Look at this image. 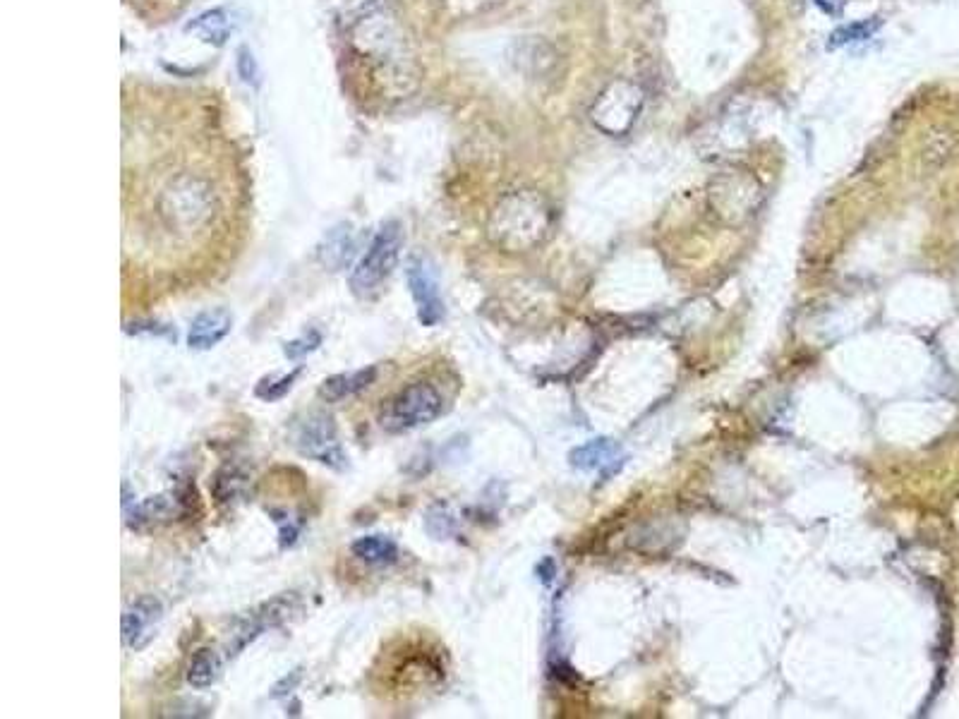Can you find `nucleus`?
Listing matches in <instances>:
<instances>
[{
    "label": "nucleus",
    "mask_w": 959,
    "mask_h": 719,
    "mask_svg": "<svg viewBox=\"0 0 959 719\" xmlns=\"http://www.w3.org/2000/svg\"><path fill=\"white\" fill-rule=\"evenodd\" d=\"M552 226V209L538 192L518 190L499 199L492 209L487 233L506 252H528L545 240Z\"/></svg>",
    "instance_id": "nucleus-1"
},
{
    "label": "nucleus",
    "mask_w": 959,
    "mask_h": 719,
    "mask_svg": "<svg viewBox=\"0 0 959 719\" xmlns=\"http://www.w3.org/2000/svg\"><path fill=\"white\" fill-rule=\"evenodd\" d=\"M214 214V190L209 180L183 173L173 178L159 197V216L171 231L192 233Z\"/></svg>",
    "instance_id": "nucleus-2"
},
{
    "label": "nucleus",
    "mask_w": 959,
    "mask_h": 719,
    "mask_svg": "<svg viewBox=\"0 0 959 719\" xmlns=\"http://www.w3.org/2000/svg\"><path fill=\"white\" fill-rule=\"evenodd\" d=\"M444 394L432 382H413L403 386L379 410L377 422L386 434H406L432 425L444 413Z\"/></svg>",
    "instance_id": "nucleus-3"
},
{
    "label": "nucleus",
    "mask_w": 959,
    "mask_h": 719,
    "mask_svg": "<svg viewBox=\"0 0 959 719\" xmlns=\"http://www.w3.org/2000/svg\"><path fill=\"white\" fill-rule=\"evenodd\" d=\"M401 250H403L401 223L398 221L384 223V226L377 231L375 238H372V243L365 250V255L360 257V262L355 264L351 271L348 286H351L355 298L367 300L382 290L384 281L394 274L398 259H401Z\"/></svg>",
    "instance_id": "nucleus-4"
},
{
    "label": "nucleus",
    "mask_w": 959,
    "mask_h": 719,
    "mask_svg": "<svg viewBox=\"0 0 959 719\" xmlns=\"http://www.w3.org/2000/svg\"><path fill=\"white\" fill-rule=\"evenodd\" d=\"M291 441L305 458L329 465L334 470H341L346 465V453H343L339 441V427H336L334 418L322 413V410H315V413H307L300 420H295Z\"/></svg>",
    "instance_id": "nucleus-5"
},
{
    "label": "nucleus",
    "mask_w": 959,
    "mask_h": 719,
    "mask_svg": "<svg viewBox=\"0 0 959 719\" xmlns=\"http://www.w3.org/2000/svg\"><path fill=\"white\" fill-rule=\"evenodd\" d=\"M353 41L379 68L403 70V63H406V39H403L394 17L386 15V12H377V15L360 22L353 32Z\"/></svg>",
    "instance_id": "nucleus-6"
},
{
    "label": "nucleus",
    "mask_w": 959,
    "mask_h": 719,
    "mask_svg": "<svg viewBox=\"0 0 959 719\" xmlns=\"http://www.w3.org/2000/svg\"><path fill=\"white\" fill-rule=\"evenodd\" d=\"M643 104V92L631 82H612L593 106V123L607 135L619 137L631 130Z\"/></svg>",
    "instance_id": "nucleus-7"
},
{
    "label": "nucleus",
    "mask_w": 959,
    "mask_h": 719,
    "mask_svg": "<svg viewBox=\"0 0 959 719\" xmlns=\"http://www.w3.org/2000/svg\"><path fill=\"white\" fill-rule=\"evenodd\" d=\"M161 619H164V604L159 597L142 595L132 600L120 619V638H123L125 648L132 652L147 648L156 636Z\"/></svg>",
    "instance_id": "nucleus-8"
},
{
    "label": "nucleus",
    "mask_w": 959,
    "mask_h": 719,
    "mask_svg": "<svg viewBox=\"0 0 959 719\" xmlns=\"http://www.w3.org/2000/svg\"><path fill=\"white\" fill-rule=\"evenodd\" d=\"M406 279H408V288L410 295H413L415 302V312H418V322L427 329L437 326L444 319V300L442 293H439V283L434 271L427 267L425 259L415 257L408 262L406 269Z\"/></svg>",
    "instance_id": "nucleus-9"
},
{
    "label": "nucleus",
    "mask_w": 959,
    "mask_h": 719,
    "mask_svg": "<svg viewBox=\"0 0 959 719\" xmlns=\"http://www.w3.org/2000/svg\"><path fill=\"white\" fill-rule=\"evenodd\" d=\"M183 513V499H178L176 494H156V497L144 499L132 506L130 511H125V523H128L130 530L142 533V530H154L173 523Z\"/></svg>",
    "instance_id": "nucleus-10"
},
{
    "label": "nucleus",
    "mask_w": 959,
    "mask_h": 719,
    "mask_svg": "<svg viewBox=\"0 0 959 719\" xmlns=\"http://www.w3.org/2000/svg\"><path fill=\"white\" fill-rule=\"evenodd\" d=\"M569 461L574 468L578 470H593L600 477H612L614 473H619L621 465H624V453L614 441L609 439H593L588 444L578 446V449L571 451Z\"/></svg>",
    "instance_id": "nucleus-11"
},
{
    "label": "nucleus",
    "mask_w": 959,
    "mask_h": 719,
    "mask_svg": "<svg viewBox=\"0 0 959 719\" xmlns=\"http://www.w3.org/2000/svg\"><path fill=\"white\" fill-rule=\"evenodd\" d=\"M377 382V367H363V370H353V372H341L334 374V377H327L322 384H319L317 396L322 398L324 403H341L348 401V398L363 394L365 389H370L372 384Z\"/></svg>",
    "instance_id": "nucleus-12"
},
{
    "label": "nucleus",
    "mask_w": 959,
    "mask_h": 719,
    "mask_svg": "<svg viewBox=\"0 0 959 719\" xmlns=\"http://www.w3.org/2000/svg\"><path fill=\"white\" fill-rule=\"evenodd\" d=\"M231 329H233L231 312L223 310V307H219V310H207L192 319L190 331H188V346L192 350H209L231 334Z\"/></svg>",
    "instance_id": "nucleus-13"
},
{
    "label": "nucleus",
    "mask_w": 959,
    "mask_h": 719,
    "mask_svg": "<svg viewBox=\"0 0 959 719\" xmlns=\"http://www.w3.org/2000/svg\"><path fill=\"white\" fill-rule=\"evenodd\" d=\"M351 552L358 561H363L367 566H377V569H384V566H391L398 561V545L386 535L358 537L351 545Z\"/></svg>",
    "instance_id": "nucleus-14"
},
{
    "label": "nucleus",
    "mask_w": 959,
    "mask_h": 719,
    "mask_svg": "<svg viewBox=\"0 0 959 719\" xmlns=\"http://www.w3.org/2000/svg\"><path fill=\"white\" fill-rule=\"evenodd\" d=\"M355 250V240L351 233V226H336L334 231H329L324 243L319 245V262L324 264L329 271H339L343 264H348V259L353 257Z\"/></svg>",
    "instance_id": "nucleus-15"
},
{
    "label": "nucleus",
    "mask_w": 959,
    "mask_h": 719,
    "mask_svg": "<svg viewBox=\"0 0 959 719\" xmlns=\"http://www.w3.org/2000/svg\"><path fill=\"white\" fill-rule=\"evenodd\" d=\"M221 676V657L214 648H199L188 664L185 679L192 688L202 691V688L214 686Z\"/></svg>",
    "instance_id": "nucleus-16"
},
{
    "label": "nucleus",
    "mask_w": 959,
    "mask_h": 719,
    "mask_svg": "<svg viewBox=\"0 0 959 719\" xmlns=\"http://www.w3.org/2000/svg\"><path fill=\"white\" fill-rule=\"evenodd\" d=\"M247 487H250V477H247V473H243L240 468H231V465H228V468H221L219 473H216L214 489H211V492H214V499L219 501L221 506H226V504H235V501L245 499Z\"/></svg>",
    "instance_id": "nucleus-17"
},
{
    "label": "nucleus",
    "mask_w": 959,
    "mask_h": 719,
    "mask_svg": "<svg viewBox=\"0 0 959 719\" xmlns=\"http://www.w3.org/2000/svg\"><path fill=\"white\" fill-rule=\"evenodd\" d=\"M425 530L430 533L434 540H446L449 535L456 533V518L446 506L437 504L427 511L425 516Z\"/></svg>",
    "instance_id": "nucleus-18"
},
{
    "label": "nucleus",
    "mask_w": 959,
    "mask_h": 719,
    "mask_svg": "<svg viewBox=\"0 0 959 719\" xmlns=\"http://www.w3.org/2000/svg\"><path fill=\"white\" fill-rule=\"evenodd\" d=\"M878 27H880L878 20H864V22H854V24H849V27L837 29V32L830 36L828 48H837L842 44H854V41L871 39V36L878 32Z\"/></svg>",
    "instance_id": "nucleus-19"
},
{
    "label": "nucleus",
    "mask_w": 959,
    "mask_h": 719,
    "mask_svg": "<svg viewBox=\"0 0 959 719\" xmlns=\"http://www.w3.org/2000/svg\"><path fill=\"white\" fill-rule=\"evenodd\" d=\"M300 374H303V367H298V370H293L291 374H283V377L264 379V382L257 386L255 394L257 398H262V401H279V398H283L293 389V384L298 382Z\"/></svg>",
    "instance_id": "nucleus-20"
},
{
    "label": "nucleus",
    "mask_w": 959,
    "mask_h": 719,
    "mask_svg": "<svg viewBox=\"0 0 959 719\" xmlns=\"http://www.w3.org/2000/svg\"><path fill=\"white\" fill-rule=\"evenodd\" d=\"M190 29H199L204 34V39L214 41V44H221L223 39L228 36V22L223 20V12L214 10L202 15L195 24H190Z\"/></svg>",
    "instance_id": "nucleus-21"
},
{
    "label": "nucleus",
    "mask_w": 959,
    "mask_h": 719,
    "mask_svg": "<svg viewBox=\"0 0 959 719\" xmlns=\"http://www.w3.org/2000/svg\"><path fill=\"white\" fill-rule=\"evenodd\" d=\"M319 346H322V336H319L317 331H310V334H305V336L295 338V341H291V343H286V348H283V355H286L288 360H300V358H305V355L315 353Z\"/></svg>",
    "instance_id": "nucleus-22"
},
{
    "label": "nucleus",
    "mask_w": 959,
    "mask_h": 719,
    "mask_svg": "<svg viewBox=\"0 0 959 719\" xmlns=\"http://www.w3.org/2000/svg\"><path fill=\"white\" fill-rule=\"evenodd\" d=\"M538 571H540V580H542V583H550V580L554 578V561H552V559H545V561H542V564H540Z\"/></svg>",
    "instance_id": "nucleus-23"
}]
</instances>
